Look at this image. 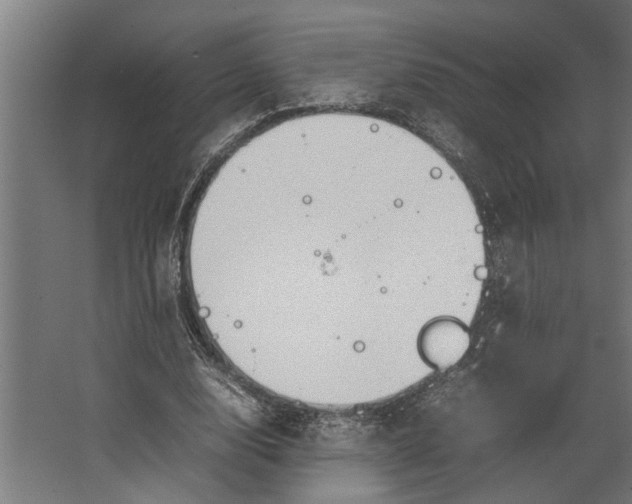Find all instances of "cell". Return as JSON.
I'll list each match as a JSON object with an SVG mask.
<instances>
[{
  "label": "cell",
  "mask_w": 632,
  "mask_h": 504,
  "mask_svg": "<svg viewBox=\"0 0 632 504\" xmlns=\"http://www.w3.org/2000/svg\"><path fill=\"white\" fill-rule=\"evenodd\" d=\"M470 342V331L463 322L440 317L422 327L417 338V350L428 366L445 371L464 357Z\"/></svg>",
  "instance_id": "1"
}]
</instances>
